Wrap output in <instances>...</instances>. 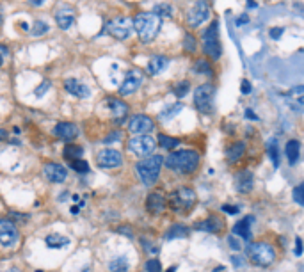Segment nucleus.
<instances>
[{
    "label": "nucleus",
    "mask_w": 304,
    "mask_h": 272,
    "mask_svg": "<svg viewBox=\"0 0 304 272\" xmlns=\"http://www.w3.org/2000/svg\"><path fill=\"white\" fill-rule=\"evenodd\" d=\"M48 31H50V25H48L47 22H41V20L34 22V25L31 27L32 36H43V34H47Z\"/></svg>",
    "instance_id": "35"
},
{
    "label": "nucleus",
    "mask_w": 304,
    "mask_h": 272,
    "mask_svg": "<svg viewBox=\"0 0 304 272\" xmlns=\"http://www.w3.org/2000/svg\"><path fill=\"white\" fill-rule=\"evenodd\" d=\"M0 64H2V55H0Z\"/></svg>",
    "instance_id": "61"
},
{
    "label": "nucleus",
    "mask_w": 304,
    "mask_h": 272,
    "mask_svg": "<svg viewBox=\"0 0 304 272\" xmlns=\"http://www.w3.org/2000/svg\"><path fill=\"white\" fill-rule=\"evenodd\" d=\"M240 91H242V94H249V93H251V84H249V80H242Z\"/></svg>",
    "instance_id": "48"
},
{
    "label": "nucleus",
    "mask_w": 304,
    "mask_h": 272,
    "mask_svg": "<svg viewBox=\"0 0 304 272\" xmlns=\"http://www.w3.org/2000/svg\"><path fill=\"white\" fill-rule=\"evenodd\" d=\"M68 238L63 237V235H48L47 238H45V244L48 245V247L52 249H59V247H64V245H68Z\"/></svg>",
    "instance_id": "29"
},
{
    "label": "nucleus",
    "mask_w": 304,
    "mask_h": 272,
    "mask_svg": "<svg viewBox=\"0 0 304 272\" xmlns=\"http://www.w3.org/2000/svg\"><path fill=\"white\" fill-rule=\"evenodd\" d=\"M20 231L16 228V222L8 221V219H0V244L4 247H11L18 242Z\"/></svg>",
    "instance_id": "12"
},
{
    "label": "nucleus",
    "mask_w": 304,
    "mask_h": 272,
    "mask_svg": "<svg viewBox=\"0 0 304 272\" xmlns=\"http://www.w3.org/2000/svg\"><path fill=\"white\" fill-rule=\"evenodd\" d=\"M29 2H31L32 6H41V4H45L47 0H29Z\"/></svg>",
    "instance_id": "53"
},
{
    "label": "nucleus",
    "mask_w": 304,
    "mask_h": 272,
    "mask_svg": "<svg viewBox=\"0 0 304 272\" xmlns=\"http://www.w3.org/2000/svg\"><path fill=\"white\" fill-rule=\"evenodd\" d=\"M189 235V228L184 224H173L166 233L168 240H176V238H185Z\"/></svg>",
    "instance_id": "27"
},
{
    "label": "nucleus",
    "mask_w": 304,
    "mask_h": 272,
    "mask_svg": "<svg viewBox=\"0 0 304 272\" xmlns=\"http://www.w3.org/2000/svg\"><path fill=\"white\" fill-rule=\"evenodd\" d=\"M153 128H155L153 119L146 114H135L128 119V130L137 135H148Z\"/></svg>",
    "instance_id": "13"
},
{
    "label": "nucleus",
    "mask_w": 304,
    "mask_h": 272,
    "mask_svg": "<svg viewBox=\"0 0 304 272\" xmlns=\"http://www.w3.org/2000/svg\"><path fill=\"white\" fill-rule=\"evenodd\" d=\"M162 164H164V159L160 155H149L135 164V173L142 182V185L149 187L159 180Z\"/></svg>",
    "instance_id": "3"
},
{
    "label": "nucleus",
    "mask_w": 304,
    "mask_h": 272,
    "mask_svg": "<svg viewBox=\"0 0 304 272\" xmlns=\"http://www.w3.org/2000/svg\"><path fill=\"white\" fill-rule=\"evenodd\" d=\"M166 166H168V169L180 173V175H191L199 166V153H196L194 150L173 152L169 153V157L166 159Z\"/></svg>",
    "instance_id": "1"
},
{
    "label": "nucleus",
    "mask_w": 304,
    "mask_h": 272,
    "mask_svg": "<svg viewBox=\"0 0 304 272\" xmlns=\"http://www.w3.org/2000/svg\"><path fill=\"white\" fill-rule=\"evenodd\" d=\"M196 192L192 191L191 187H180L169 196V206H171L173 212H178V214H187L196 203Z\"/></svg>",
    "instance_id": "6"
},
{
    "label": "nucleus",
    "mask_w": 304,
    "mask_h": 272,
    "mask_svg": "<svg viewBox=\"0 0 304 272\" xmlns=\"http://www.w3.org/2000/svg\"><path fill=\"white\" fill-rule=\"evenodd\" d=\"M109 270L110 272H126L128 270V260L125 256H117L114 260H110L109 263Z\"/></svg>",
    "instance_id": "30"
},
{
    "label": "nucleus",
    "mask_w": 304,
    "mask_h": 272,
    "mask_svg": "<svg viewBox=\"0 0 304 272\" xmlns=\"http://www.w3.org/2000/svg\"><path fill=\"white\" fill-rule=\"evenodd\" d=\"M184 110V105L182 103H173V105H168L166 107L164 110H160V114H159V117L162 121H169V119H173L175 116H178L180 112Z\"/></svg>",
    "instance_id": "28"
},
{
    "label": "nucleus",
    "mask_w": 304,
    "mask_h": 272,
    "mask_svg": "<svg viewBox=\"0 0 304 272\" xmlns=\"http://www.w3.org/2000/svg\"><path fill=\"white\" fill-rule=\"evenodd\" d=\"M208 16H210V8H208V4L205 0H198L187 13V25L191 29H196L201 24H205Z\"/></svg>",
    "instance_id": "10"
},
{
    "label": "nucleus",
    "mask_w": 304,
    "mask_h": 272,
    "mask_svg": "<svg viewBox=\"0 0 304 272\" xmlns=\"http://www.w3.org/2000/svg\"><path fill=\"white\" fill-rule=\"evenodd\" d=\"M203 52L207 54V57L219 61L222 55V47H221V38H219V24L212 22L207 27V31L203 32Z\"/></svg>",
    "instance_id": "5"
},
{
    "label": "nucleus",
    "mask_w": 304,
    "mask_h": 272,
    "mask_svg": "<svg viewBox=\"0 0 304 272\" xmlns=\"http://www.w3.org/2000/svg\"><path fill=\"white\" fill-rule=\"evenodd\" d=\"M0 139H8V132L2 130V128H0Z\"/></svg>",
    "instance_id": "56"
},
{
    "label": "nucleus",
    "mask_w": 304,
    "mask_h": 272,
    "mask_svg": "<svg viewBox=\"0 0 304 272\" xmlns=\"http://www.w3.org/2000/svg\"><path fill=\"white\" fill-rule=\"evenodd\" d=\"M297 94H302L304 96V86H295L288 91V96H297Z\"/></svg>",
    "instance_id": "45"
},
{
    "label": "nucleus",
    "mask_w": 304,
    "mask_h": 272,
    "mask_svg": "<svg viewBox=\"0 0 304 272\" xmlns=\"http://www.w3.org/2000/svg\"><path fill=\"white\" fill-rule=\"evenodd\" d=\"M146 270L148 272H162V265H160V261L157 260V258H153V260L146 261Z\"/></svg>",
    "instance_id": "41"
},
{
    "label": "nucleus",
    "mask_w": 304,
    "mask_h": 272,
    "mask_svg": "<svg viewBox=\"0 0 304 272\" xmlns=\"http://www.w3.org/2000/svg\"><path fill=\"white\" fill-rule=\"evenodd\" d=\"M13 219H27V215H20V214H11Z\"/></svg>",
    "instance_id": "55"
},
{
    "label": "nucleus",
    "mask_w": 304,
    "mask_h": 272,
    "mask_svg": "<svg viewBox=\"0 0 304 272\" xmlns=\"http://www.w3.org/2000/svg\"><path fill=\"white\" fill-rule=\"evenodd\" d=\"M105 105L114 114V117H125L128 114V105L123 100H119V98H107Z\"/></svg>",
    "instance_id": "23"
},
{
    "label": "nucleus",
    "mask_w": 304,
    "mask_h": 272,
    "mask_svg": "<svg viewBox=\"0 0 304 272\" xmlns=\"http://www.w3.org/2000/svg\"><path fill=\"white\" fill-rule=\"evenodd\" d=\"M246 152V144L242 143V141H237V143H231L230 146L226 148V157H228V162L233 164L240 159Z\"/></svg>",
    "instance_id": "25"
},
{
    "label": "nucleus",
    "mask_w": 304,
    "mask_h": 272,
    "mask_svg": "<svg viewBox=\"0 0 304 272\" xmlns=\"http://www.w3.org/2000/svg\"><path fill=\"white\" fill-rule=\"evenodd\" d=\"M50 86H52L50 82H48V80H45L43 84H39V86L36 87V89H34V94H36V96H38V98H41L45 93H47L48 89H50Z\"/></svg>",
    "instance_id": "43"
},
{
    "label": "nucleus",
    "mask_w": 304,
    "mask_h": 272,
    "mask_svg": "<svg viewBox=\"0 0 304 272\" xmlns=\"http://www.w3.org/2000/svg\"><path fill=\"white\" fill-rule=\"evenodd\" d=\"M82 146H78V144H68L66 148H64V157L68 160H75V159H82Z\"/></svg>",
    "instance_id": "31"
},
{
    "label": "nucleus",
    "mask_w": 304,
    "mask_h": 272,
    "mask_svg": "<svg viewBox=\"0 0 304 272\" xmlns=\"http://www.w3.org/2000/svg\"><path fill=\"white\" fill-rule=\"evenodd\" d=\"M166 198L160 192H151V194H148V198H146V210L149 212L151 215H157V214H162V212L166 210Z\"/></svg>",
    "instance_id": "19"
},
{
    "label": "nucleus",
    "mask_w": 304,
    "mask_h": 272,
    "mask_svg": "<svg viewBox=\"0 0 304 272\" xmlns=\"http://www.w3.org/2000/svg\"><path fill=\"white\" fill-rule=\"evenodd\" d=\"M36 272H41V270H36Z\"/></svg>",
    "instance_id": "62"
},
{
    "label": "nucleus",
    "mask_w": 304,
    "mask_h": 272,
    "mask_svg": "<svg viewBox=\"0 0 304 272\" xmlns=\"http://www.w3.org/2000/svg\"><path fill=\"white\" fill-rule=\"evenodd\" d=\"M189 89H191V84H189L187 80H182V82H178V84H176L175 94H176L178 98H184L185 94L189 93Z\"/></svg>",
    "instance_id": "38"
},
{
    "label": "nucleus",
    "mask_w": 304,
    "mask_h": 272,
    "mask_svg": "<svg viewBox=\"0 0 304 272\" xmlns=\"http://www.w3.org/2000/svg\"><path fill=\"white\" fill-rule=\"evenodd\" d=\"M293 201L299 203L300 206H304V182L293 189Z\"/></svg>",
    "instance_id": "39"
},
{
    "label": "nucleus",
    "mask_w": 304,
    "mask_h": 272,
    "mask_svg": "<svg viewBox=\"0 0 304 272\" xmlns=\"http://www.w3.org/2000/svg\"><path fill=\"white\" fill-rule=\"evenodd\" d=\"M117 231H119V233L128 235V237H132V229H130V228H125V226H123V228H117Z\"/></svg>",
    "instance_id": "52"
},
{
    "label": "nucleus",
    "mask_w": 304,
    "mask_h": 272,
    "mask_svg": "<svg viewBox=\"0 0 304 272\" xmlns=\"http://www.w3.org/2000/svg\"><path fill=\"white\" fill-rule=\"evenodd\" d=\"M228 244H230V247L235 249V251H240V242L235 237H228Z\"/></svg>",
    "instance_id": "46"
},
{
    "label": "nucleus",
    "mask_w": 304,
    "mask_h": 272,
    "mask_svg": "<svg viewBox=\"0 0 304 272\" xmlns=\"http://www.w3.org/2000/svg\"><path fill=\"white\" fill-rule=\"evenodd\" d=\"M253 183H254V176L249 169H242L235 175V189L237 192L240 194H247V192L253 189Z\"/></svg>",
    "instance_id": "16"
},
{
    "label": "nucleus",
    "mask_w": 304,
    "mask_h": 272,
    "mask_svg": "<svg viewBox=\"0 0 304 272\" xmlns=\"http://www.w3.org/2000/svg\"><path fill=\"white\" fill-rule=\"evenodd\" d=\"M54 135L59 137V139H63V141H71V139H75V137L78 135L77 124L66 123V121H63V123H57V124L54 126Z\"/></svg>",
    "instance_id": "21"
},
{
    "label": "nucleus",
    "mask_w": 304,
    "mask_h": 272,
    "mask_svg": "<svg viewBox=\"0 0 304 272\" xmlns=\"http://www.w3.org/2000/svg\"><path fill=\"white\" fill-rule=\"evenodd\" d=\"M96 164L103 169H116L123 164V157L117 150H110V148H105V150H100L96 155Z\"/></svg>",
    "instance_id": "15"
},
{
    "label": "nucleus",
    "mask_w": 304,
    "mask_h": 272,
    "mask_svg": "<svg viewBox=\"0 0 304 272\" xmlns=\"http://www.w3.org/2000/svg\"><path fill=\"white\" fill-rule=\"evenodd\" d=\"M55 22H57L59 29L63 31H68L70 27L75 25V16H77V11L75 8H71L70 4H59L55 8Z\"/></svg>",
    "instance_id": "14"
},
{
    "label": "nucleus",
    "mask_w": 304,
    "mask_h": 272,
    "mask_svg": "<svg viewBox=\"0 0 304 272\" xmlns=\"http://www.w3.org/2000/svg\"><path fill=\"white\" fill-rule=\"evenodd\" d=\"M82 272H89V267H86V268H84V270Z\"/></svg>",
    "instance_id": "60"
},
{
    "label": "nucleus",
    "mask_w": 304,
    "mask_h": 272,
    "mask_svg": "<svg viewBox=\"0 0 304 272\" xmlns=\"http://www.w3.org/2000/svg\"><path fill=\"white\" fill-rule=\"evenodd\" d=\"M222 219L215 217V215H210L208 219H205V221H199L196 222L194 228L196 229H201V231H208V233H217V231H221L222 229Z\"/></svg>",
    "instance_id": "22"
},
{
    "label": "nucleus",
    "mask_w": 304,
    "mask_h": 272,
    "mask_svg": "<svg viewBox=\"0 0 304 272\" xmlns=\"http://www.w3.org/2000/svg\"><path fill=\"white\" fill-rule=\"evenodd\" d=\"M246 117H247V119H254V121L258 119V116L253 112V109H247V110H246Z\"/></svg>",
    "instance_id": "51"
},
{
    "label": "nucleus",
    "mask_w": 304,
    "mask_h": 272,
    "mask_svg": "<svg viewBox=\"0 0 304 272\" xmlns=\"http://www.w3.org/2000/svg\"><path fill=\"white\" fill-rule=\"evenodd\" d=\"M247 22H249V16H247V15H242V16H238V18H237V25H238V27H242V25L247 24Z\"/></svg>",
    "instance_id": "50"
},
{
    "label": "nucleus",
    "mask_w": 304,
    "mask_h": 272,
    "mask_svg": "<svg viewBox=\"0 0 304 272\" xmlns=\"http://www.w3.org/2000/svg\"><path fill=\"white\" fill-rule=\"evenodd\" d=\"M168 68H169V59L166 57V55H153L148 61V64H146V71H148L151 77L164 73Z\"/></svg>",
    "instance_id": "20"
},
{
    "label": "nucleus",
    "mask_w": 304,
    "mask_h": 272,
    "mask_svg": "<svg viewBox=\"0 0 304 272\" xmlns=\"http://www.w3.org/2000/svg\"><path fill=\"white\" fill-rule=\"evenodd\" d=\"M246 256L251 263L258 267H269L276 260V251L267 242H251L246 247Z\"/></svg>",
    "instance_id": "4"
},
{
    "label": "nucleus",
    "mask_w": 304,
    "mask_h": 272,
    "mask_svg": "<svg viewBox=\"0 0 304 272\" xmlns=\"http://www.w3.org/2000/svg\"><path fill=\"white\" fill-rule=\"evenodd\" d=\"M283 32H285V29L283 27H274V29H270V32H269V36H270V39H279L281 36H283Z\"/></svg>",
    "instance_id": "44"
},
{
    "label": "nucleus",
    "mask_w": 304,
    "mask_h": 272,
    "mask_svg": "<svg viewBox=\"0 0 304 272\" xmlns=\"http://www.w3.org/2000/svg\"><path fill=\"white\" fill-rule=\"evenodd\" d=\"M175 270H176V267H171V268H169L168 272H175Z\"/></svg>",
    "instance_id": "59"
},
{
    "label": "nucleus",
    "mask_w": 304,
    "mask_h": 272,
    "mask_svg": "<svg viewBox=\"0 0 304 272\" xmlns=\"http://www.w3.org/2000/svg\"><path fill=\"white\" fill-rule=\"evenodd\" d=\"M215 87L212 84H203L194 91V105L201 114H212L214 110Z\"/></svg>",
    "instance_id": "7"
},
{
    "label": "nucleus",
    "mask_w": 304,
    "mask_h": 272,
    "mask_svg": "<svg viewBox=\"0 0 304 272\" xmlns=\"http://www.w3.org/2000/svg\"><path fill=\"white\" fill-rule=\"evenodd\" d=\"M299 101L300 103H304V96H299Z\"/></svg>",
    "instance_id": "58"
},
{
    "label": "nucleus",
    "mask_w": 304,
    "mask_h": 272,
    "mask_svg": "<svg viewBox=\"0 0 304 272\" xmlns=\"http://www.w3.org/2000/svg\"><path fill=\"white\" fill-rule=\"evenodd\" d=\"M64 89H66L71 96H77V98H89L91 96L89 87H87L86 84H82L80 80H77V78H68V80H64Z\"/></svg>",
    "instance_id": "18"
},
{
    "label": "nucleus",
    "mask_w": 304,
    "mask_h": 272,
    "mask_svg": "<svg viewBox=\"0 0 304 272\" xmlns=\"http://www.w3.org/2000/svg\"><path fill=\"white\" fill-rule=\"evenodd\" d=\"M295 254L297 256L302 254V240H300V238H295Z\"/></svg>",
    "instance_id": "49"
},
{
    "label": "nucleus",
    "mask_w": 304,
    "mask_h": 272,
    "mask_svg": "<svg viewBox=\"0 0 304 272\" xmlns=\"http://www.w3.org/2000/svg\"><path fill=\"white\" fill-rule=\"evenodd\" d=\"M222 210L226 212V214H230V215H235V214H238V206L224 205V206H222Z\"/></svg>",
    "instance_id": "47"
},
{
    "label": "nucleus",
    "mask_w": 304,
    "mask_h": 272,
    "mask_svg": "<svg viewBox=\"0 0 304 272\" xmlns=\"http://www.w3.org/2000/svg\"><path fill=\"white\" fill-rule=\"evenodd\" d=\"M43 175L48 182L52 183H63L66 180L68 173L63 166H59V164H45L43 166Z\"/></svg>",
    "instance_id": "17"
},
{
    "label": "nucleus",
    "mask_w": 304,
    "mask_h": 272,
    "mask_svg": "<svg viewBox=\"0 0 304 272\" xmlns=\"http://www.w3.org/2000/svg\"><path fill=\"white\" fill-rule=\"evenodd\" d=\"M11 272H15V270H11Z\"/></svg>",
    "instance_id": "63"
},
{
    "label": "nucleus",
    "mask_w": 304,
    "mask_h": 272,
    "mask_svg": "<svg viewBox=\"0 0 304 272\" xmlns=\"http://www.w3.org/2000/svg\"><path fill=\"white\" fill-rule=\"evenodd\" d=\"M78 210H80V206H71V214H78Z\"/></svg>",
    "instance_id": "57"
},
{
    "label": "nucleus",
    "mask_w": 304,
    "mask_h": 272,
    "mask_svg": "<svg viewBox=\"0 0 304 272\" xmlns=\"http://www.w3.org/2000/svg\"><path fill=\"white\" fill-rule=\"evenodd\" d=\"M4 24V8H2V4H0V25Z\"/></svg>",
    "instance_id": "54"
},
{
    "label": "nucleus",
    "mask_w": 304,
    "mask_h": 272,
    "mask_svg": "<svg viewBox=\"0 0 304 272\" xmlns=\"http://www.w3.org/2000/svg\"><path fill=\"white\" fill-rule=\"evenodd\" d=\"M267 152H269V157L272 159L274 166H279V146H277V141L276 139H270L267 143Z\"/></svg>",
    "instance_id": "32"
},
{
    "label": "nucleus",
    "mask_w": 304,
    "mask_h": 272,
    "mask_svg": "<svg viewBox=\"0 0 304 272\" xmlns=\"http://www.w3.org/2000/svg\"><path fill=\"white\" fill-rule=\"evenodd\" d=\"M285 153H286V159H288V162L292 164H297V160H299V153H300V144L299 141L292 139L286 143L285 146Z\"/></svg>",
    "instance_id": "26"
},
{
    "label": "nucleus",
    "mask_w": 304,
    "mask_h": 272,
    "mask_svg": "<svg viewBox=\"0 0 304 272\" xmlns=\"http://www.w3.org/2000/svg\"><path fill=\"white\" fill-rule=\"evenodd\" d=\"M142 80H144V75H142V71H140V70H130L128 73L125 75L123 82H121L119 94H123V96L133 94V93H135V91L140 87Z\"/></svg>",
    "instance_id": "11"
},
{
    "label": "nucleus",
    "mask_w": 304,
    "mask_h": 272,
    "mask_svg": "<svg viewBox=\"0 0 304 272\" xmlns=\"http://www.w3.org/2000/svg\"><path fill=\"white\" fill-rule=\"evenodd\" d=\"M184 48H185V52H191V54L196 50V38H194V36H191V34L185 36Z\"/></svg>",
    "instance_id": "40"
},
{
    "label": "nucleus",
    "mask_w": 304,
    "mask_h": 272,
    "mask_svg": "<svg viewBox=\"0 0 304 272\" xmlns=\"http://www.w3.org/2000/svg\"><path fill=\"white\" fill-rule=\"evenodd\" d=\"M194 71L196 73H201V75H212V66L210 62L207 59H198L194 62Z\"/></svg>",
    "instance_id": "34"
},
{
    "label": "nucleus",
    "mask_w": 304,
    "mask_h": 272,
    "mask_svg": "<svg viewBox=\"0 0 304 272\" xmlns=\"http://www.w3.org/2000/svg\"><path fill=\"white\" fill-rule=\"evenodd\" d=\"M107 31H109V34L112 36V38L119 39V41H125L133 32V20L126 18V16H117L112 22H109Z\"/></svg>",
    "instance_id": "8"
},
{
    "label": "nucleus",
    "mask_w": 304,
    "mask_h": 272,
    "mask_svg": "<svg viewBox=\"0 0 304 272\" xmlns=\"http://www.w3.org/2000/svg\"><path fill=\"white\" fill-rule=\"evenodd\" d=\"M157 146V141L151 135H137L128 141V150L137 157H149Z\"/></svg>",
    "instance_id": "9"
},
{
    "label": "nucleus",
    "mask_w": 304,
    "mask_h": 272,
    "mask_svg": "<svg viewBox=\"0 0 304 272\" xmlns=\"http://www.w3.org/2000/svg\"><path fill=\"white\" fill-rule=\"evenodd\" d=\"M70 166L73 171L77 173H87L89 171V164H87V160L84 159H75V160H70Z\"/></svg>",
    "instance_id": "36"
},
{
    "label": "nucleus",
    "mask_w": 304,
    "mask_h": 272,
    "mask_svg": "<svg viewBox=\"0 0 304 272\" xmlns=\"http://www.w3.org/2000/svg\"><path fill=\"white\" fill-rule=\"evenodd\" d=\"M159 144L162 146L164 150H175L176 146L180 144V141L178 139H175V137H169V135H164V133H160L159 135Z\"/></svg>",
    "instance_id": "33"
},
{
    "label": "nucleus",
    "mask_w": 304,
    "mask_h": 272,
    "mask_svg": "<svg viewBox=\"0 0 304 272\" xmlns=\"http://www.w3.org/2000/svg\"><path fill=\"white\" fill-rule=\"evenodd\" d=\"M160 25H162V22L153 13H139L133 18V29L142 43H151L160 32Z\"/></svg>",
    "instance_id": "2"
},
{
    "label": "nucleus",
    "mask_w": 304,
    "mask_h": 272,
    "mask_svg": "<svg viewBox=\"0 0 304 272\" xmlns=\"http://www.w3.org/2000/svg\"><path fill=\"white\" fill-rule=\"evenodd\" d=\"M121 137H123V133H121V130H114V132H110L109 135L103 139V143L105 144H110V143H119Z\"/></svg>",
    "instance_id": "42"
},
{
    "label": "nucleus",
    "mask_w": 304,
    "mask_h": 272,
    "mask_svg": "<svg viewBox=\"0 0 304 272\" xmlns=\"http://www.w3.org/2000/svg\"><path fill=\"white\" fill-rule=\"evenodd\" d=\"M251 222H253V217H244L242 221H238L237 224L233 226L235 237H240V238H244V240H249L251 238Z\"/></svg>",
    "instance_id": "24"
},
{
    "label": "nucleus",
    "mask_w": 304,
    "mask_h": 272,
    "mask_svg": "<svg viewBox=\"0 0 304 272\" xmlns=\"http://www.w3.org/2000/svg\"><path fill=\"white\" fill-rule=\"evenodd\" d=\"M153 15H157L159 18L160 16L169 18V16H173V8L169 4H157L155 8H153Z\"/></svg>",
    "instance_id": "37"
}]
</instances>
